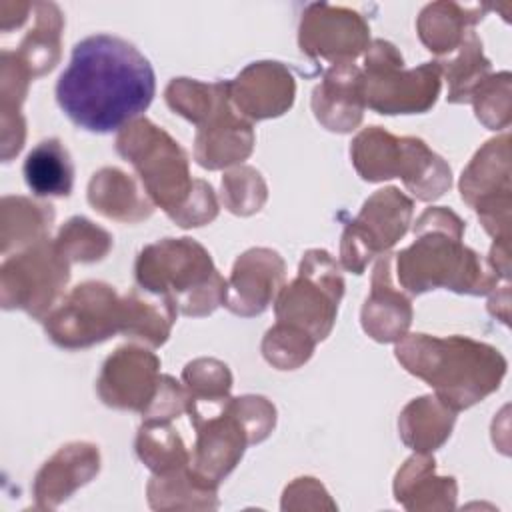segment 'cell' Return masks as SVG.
<instances>
[{"label": "cell", "instance_id": "6da1fadb", "mask_svg": "<svg viewBox=\"0 0 512 512\" xmlns=\"http://www.w3.org/2000/svg\"><path fill=\"white\" fill-rule=\"evenodd\" d=\"M156 78L150 62L126 40L94 34L72 48L56 82L60 110L82 130H122L150 106Z\"/></svg>", "mask_w": 512, "mask_h": 512}, {"label": "cell", "instance_id": "7a4b0ae2", "mask_svg": "<svg viewBox=\"0 0 512 512\" xmlns=\"http://www.w3.org/2000/svg\"><path fill=\"white\" fill-rule=\"evenodd\" d=\"M116 150L136 168L152 202L178 226H202L216 218L212 186L192 180L186 152L148 118L140 116L126 124L116 138Z\"/></svg>", "mask_w": 512, "mask_h": 512}, {"label": "cell", "instance_id": "3957f363", "mask_svg": "<svg viewBox=\"0 0 512 512\" xmlns=\"http://www.w3.org/2000/svg\"><path fill=\"white\" fill-rule=\"evenodd\" d=\"M414 244L396 254L398 282L410 294L446 288L458 294H488L498 274L462 244L464 222L448 208L436 206L420 214L414 224Z\"/></svg>", "mask_w": 512, "mask_h": 512}, {"label": "cell", "instance_id": "277c9868", "mask_svg": "<svg viewBox=\"0 0 512 512\" xmlns=\"http://www.w3.org/2000/svg\"><path fill=\"white\" fill-rule=\"evenodd\" d=\"M394 352L398 362L430 384L436 398L454 412L498 390L506 374V358L494 346L464 336L406 334Z\"/></svg>", "mask_w": 512, "mask_h": 512}, {"label": "cell", "instance_id": "5b68a950", "mask_svg": "<svg viewBox=\"0 0 512 512\" xmlns=\"http://www.w3.org/2000/svg\"><path fill=\"white\" fill-rule=\"evenodd\" d=\"M136 282L142 290L168 298L186 316H206L226 302L228 282L206 248L192 238H164L142 248Z\"/></svg>", "mask_w": 512, "mask_h": 512}, {"label": "cell", "instance_id": "8992f818", "mask_svg": "<svg viewBox=\"0 0 512 512\" xmlns=\"http://www.w3.org/2000/svg\"><path fill=\"white\" fill-rule=\"evenodd\" d=\"M356 172L368 182L402 178L418 200L440 198L452 182L450 166L426 142L412 136H392L380 126L364 128L350 148Z\"/></svg>", "mask_w": 512, "mask_h": 512}, {"label": "cell", "instance_id": "52a82bcc", "mask_svg": "<svg viewBox=\"0 0 512 512\" xmlns=\"http://www.w3.org/2000/svg\"><path fill=\"white\" fill-rule=\"evenodd\" d=\"M440 78L438 62L406 70L394 44L374 40L362 70L364 104L378 114H422L434 106Z\"/></svg>", "mask_w": 512, "mask_h": 512}, {"label": "cell", "instance_id": "ba28073f", "mask_svg": "<svg viewBox=\"0 0 512 512\" xmlns=\"http://www.w3.org/2000/svg\"><path fill=\"white\" fill-rule=\"evenodd\" d=\"M342 294L338 262L326 250H308L300 260L298 276L276 296V322L308 334L318 344L334 326Z\"/></svg>", "mask_w": 512, "mask_h": 512}, {"label": "cell", "instance_id": "9c48e42d", "mask_svg": "<svg viewBox=\"0 0 512 512\" xmlns=\"http://www.w3.org/2000/svg\"><path fill=\"white\" fill-rule=\"evenodd\" d=\"M188 414L196 430L190 468L200 480L218 488L242 458L244 448L252 444L236 398L190 394Z\"/></svg>", "mask_w": 512, "mask_h": 512}, {"label": "cell", "instance_id": "30bf717a", "mask_svg": "<svg viewBox=\"0 0 512 512\" xmlns=\"http://www.w3.org/2000/svg\"><path fill=\"white\" fill-rule=\"evenodd\" d=\"M70 276V262L56 242L44 238L14 256H6L0 270L2 306L22 308L34 318L48 314Z\"/></svg>", "mask_w": 512, "mask_h": 512}, {"label": "cell", "instance_id": "8fae6325", "mask_svg": "<svg viewBox=\"0 0 512 512\" xmlns=\"http://www.w3.org/2000/svg\"><path fill=\"white\" fill-rule=\"evenodd\" d=\"M42 322L56 346L88 348L122 332V298L104 282H84L62 298Z\"/></svg>", "mask_w": 512, "mask_h": 512}, {"label": "cell", "instance_id": "7c38bea8", "mask_svg": "<svg viewBox=\"0 0 512 512\" xmlns=\"http://www.w3.org/2000/svg\"><path fill=\"white\" fill-rule=\"evenodd\" d=\"M414 204L398 188L376 190L360 214L344 228L340 262L348 272L362 274L374 256L386 254L408 230Z\"/></svg>", "mask_w": 512, "mask_h": 512}, {"label": "cell", "instance_id": "4fadbf2b", "mask_svg": "<svg viewBox=\"0 0 512 512\" xmlns=\"http://www.w3.org/2000/svg\"><path fill=\"white\" fill-rule=\"evenodd\" d=\"M510 136L488 140L460 178V194L480 216L494 244H510Z\"/></svg>", "mask_w": 512, "mask_h": 512}, {"label": "cell", "instance_id": "5bb4252c", "mask_svg": "<svg viewBox=\"0 0 512 512\" xmlns=\"http://www.w3.org/2000/svg\"><path fill=\"white\" fill-rule=\"evenodd\" d=\"M368 24L356 12L310 4L300 22V50L312 58H324L332 64L352 62L368 48Z\"/></svg>", "mask_w": 512, "mask_h": 512}, {"label": "cell", "instance_id": "9a60e30c", "mask_svg": "<svg viewBox=\"0 0 512 512\" xmlns=\"http://www.w3.org/2000/svg\"><path fill=\"white\" fill-rule=\"evenodd\" d=\"M160 360L140 346H120L110 354L98 378V394L106 406L144 414L160 386Z\"/></svg>", "mask_w": 512, "mask_h": 512}, {"label": "cell", "instance_id": "2e32d148", "mask_svg": "<svg viewBox=\"0 0 512 512\" xmlns=\"http://www.w3.org/2000/svg\"><path fill=\"white\" fill-rule=\"evenodd\" d=\"M284 260L270 248H252L234 262L226 308L238 316L262 314L276 300L284 282Z\"/></svg>", "mask_w": 512, "mask_h": 512}, {"label": "cell", "instance_id": "e0dca14e", "mask_svg": "<svg viewBox=\"0 0 512 512\" xmlns=\"http://www.w3.org/2000/svg\"><path fill=\"white\" fill-rule=\"evenodd\" d=\"M194 156L200 166L218 170L250 156L254 146L252 124L232 110L230 82L216 108L198 124Z\"/></svg>", "mask_w": 512, "mask_h": 512}, {"label": "cell", "instance_id": "ac0fdd59", "mask_svg": "<svg viewBox=\"0 0 512 512\" xmlns=\"http://www.w3.org/2000/svg\"><path fill=\"white\" fill-rule=\"evenodd\" d=\"M294 92V78L280 62H254L230 82L232 104L250 120L284 114L294 102Z\"/></svg>", "mask_w": 512, "mask_h": 512}, {"label": "cell", "instance_id": "d6986e66", "mask_svg": "<svg viewBox=\"0 0 512 512\" xmlns=\"http://www.w3.org/2000/svg\"><path fill=\"white\" fill-rule=\"evenodd\" d=\"M362 70L354 62L332 64L312 92L316 120L332 132H352L364 112Z\"/></svg>", "mask_w": 512, "mask_h": 512}, {"label": "cell", "instance_id": "ffe728a7", "mask_svg": "<svg viewBox=\"0 0 512 512\" xmlns=\"http://www.w3.org/2000/svg\"><path fill=\"white\" fill-rule=\"evenodd\" d=\"M100 468L94 444L72 442L62 446L36 474L34 496L38 508H56L76 488L90 482Z\"/></svg>", "mask_w": 512, "mask_h": 512}, {"label": "cell", "instance_id": "44dd1931", "mask_svg": "<svg viewBox=\"0 0 512 512\" xmlns=\"http://www.w3.org/2000/svg\"><path fill=\"white\" fill-rule=\"evenodd\" d=\"M392 254H382L374 266L372 290L362 306V328L376 342H398L412 322L410 300L390 282Z\"/></svg>", "mask_w": 512, "mask_h": 512}, {"label": "cell", "instance_id": "7402d4cb", "mask_svg": "<svg viewBox=\"0 0 512 512\" xmlns=\"http://www.w3.org/2000/svg\"><path fill=\"white\" fill-rule=\"evenodd\" d=\"M394 494L406 510H452L456 506L454 478L436 476L434 460L420 452L398 470Z\"/></svg>", "mask_w": 512, "mask_h": 512}, {"label": "cell", "instance_id": "603a6c76", "mask_svg": "<svg viewBox=\"0 0 512 512\" xmlns=\"http://www.w3.org/2000/svg\"><path fill=\"white\" fill-rule=\"evenodd\" d=\"M488 6H462L456 2L428 4L418 18V34L424 46L438 54L450 56L462 44L472 26L482 20Z\"/></svg>", "mask_w": 512, "mask_h": 512}, {"label": "cell", "instance_id": "cb8c5ba5", "mask_svg": "<svg viewBox=\"0 0 512 512\" xmlns=\"http://www.w3.org/2000/svg\"><path fill=\"white\" fill-rule=\"evenodd\" d=\"M88 202L106 218L120 222H138L152 214L148 198L142 196L134 180L118 168H102L92 176Z\"/></svg>", "mask_w": 512, "mask_h": 512}, {"label": "cell", "instance_id": "d4e9b609", "mask_svg": "<svg viewBox=\"0 0 512 512\" xmlns=\"http://www.w3.org/2000/svg\"><path fill=\"white\" fill-rule=\"evenodd\" d=\"M454 420L456 412L452 408L436 396H422L402 410L398 428L406 446L420 454H430L446 442Z\"/></svg>", "mask_w": 512, "mask_h": 512}, {"label": "cell", "instance_id": "484cf974", "mask_svg": "<svg viewBox=\"0 0 512 512\" xmlns=\"http://www.w3.org/2000/svg\"><path fill=\"white\" fill-rule=\"evenodd\" d=\"M24 180L36 196H68L74 184V166L58 138L36 144L24 160Z\"/></svg>", "mask_w": 512, "mask_h": 512}, {"label": "cell", "instance_id": "4316f807", "mask_svg": "<svg viewBox=\"0 0 512 512\" xmlns=\"http://www.w3.org/2000/svg\"><path fill=\"white\" fill-rule=\"evenodd\" d=\"M176 314L178 308L168 298L154 294V300H146L140 288L132 290L122 298V334L160 346L166 342Z\"/></svg>", "mask_w": 512, "mask_h": 512}, {"label": "cell", "instance_id": "83f0119b", "mask_svg": "<svg viewBox=\"0 0 512 512\" xmlns=\"http://www.w3.org/2000/svg\"><path fill=\"white\" fill-rule=\"evenodd\" d=\"M38 16L36 26L24 36L20 48L14 52L18 62L32 76H42L50 72L58 62L62 14L54 4H36Z\"/></svg>", "mask_w": 512, "mask_h": 512}, {"label": "cell", "instance_id": "f1b7e54d", "mask_svg": "<svg viewBox=\"0 0 512 512\" xmlns=\"http://www.w3.org/2000/svg\"><path fill=\"white\" fill-rule=\"evenodd\" d=\"M458 54L448 60H440V72L448 78V102H470L478 86L490 76V60L482 54V42L474 30L466 34L456 48Z\"/></svg>", "mask_w": 512, "mask_h": 512}, {"label": "cell", "instance_id": "f546056e", "mask_svg": "<svg viewBox=\"0 0 512 512\" xmlns=\"http://www.w3.org/2000/svg\"><path fill=\"white\" fill-rule=\"evenodd\" d=\"M136 452L154 474L184 468L192 460V454L182 444V438L170 428L168 422H144L138 430Z\"/></svg>", "mask_w": 512, "mask_h": 512}, {"label": "cell", "instance_id": "4dcf8cb0", "mask_svg": "<svg viewBox=\"0 0 512 512\" xmlns=\"http://www.w3.org/2000/svg\"><path fill=\"white\" fill-rule=\"evenodd\" d=\"M2 216L14 218L16 226L2 228V252L8 254L10 246L16 248L32 246L44 238H48L50 224L54 220L52 206L34 204L22 196H8L2 200Z\"/></svg>", "mask_w": 512, "mask_h": 512}, {"label": "cell", "instance_id": "1f68e13d", "mask_svg": "<svg viewBox=\"0 0 512 512\" xmlns=\"http://www.w3.org/2000/svg\"><path fill=\"white\" fill-rule=\"evenodd\" d=\"M54 242L68 262H96L104 258L112 246L110 234L82 216L70 218L60 228Z\"/></svg>", "mask_w": 512, "mask_h": 512}, {"label": "cell", "instance_id": "d6a6232c", "mask_svg": "<svg viewBox=\"0 0 512 512\" xmlns=\"http://www.w3.org/2000/svg\"><path fill=\"white\" fill-rule=\"evenodd\" d=\"M314 346L308 334L276 322L262 340V354L278 370H294L312 356Z\"/></svg>", "mask_w": 512, "mask_h": 512}, {"label": "cell", "instance_id": "836d02e7", "mask_svg": "<svg viewBox=\"0 0 512 512\" xmlns=\"http://www.w3.org/2000/svg\"><path fill=\"white\" fill-rule=\"evenodd\" d=\"M222 200L234 214L248 216L262 208L266 200V184L250 166H240L222 178Z\"/></svg>", "mask_w": 512, "mask_h": 512}, {"label": "cell", "instance_id": "e575fe53", "mask_svg": "<svg viewBox=\"0 0 512 512\" xmlns=\"http://www.w3.org/2000/svg\"><path fill=\"white\" fill-rule=\"evenodd\" d=\"M476 118L490 130H500L510 124V74L500 72L488 76L472 100Z\"/></svg>", "mask_w": 512, "mask_h": 512}, {"label": "cell", "instance_id": "d590c367", "mask_svg": "<svg viewBox=\"0 0 512 512\" xmlns=\"http://www.w3.org/2000/svg\"><path fill=\"white\" fill-rule=\"evenodd\" d=\"M182 380L192 396H228L232 388L228 366L212 358H200L186 364Z\"/></svg>", "mask_w": 512, "mask_h": 512}]
</instances>
